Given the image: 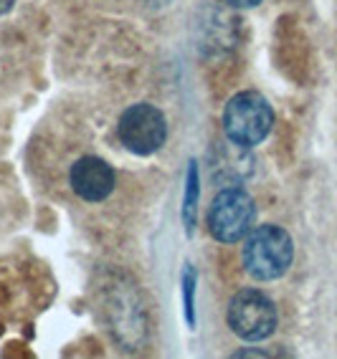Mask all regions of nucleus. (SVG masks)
I'll list each match as a JSON object with an SVG mask.
<instances>
[{
  "mask_svg": "<svg viewBox=\"0 0 337 359\" xmlns=\"http://www.w3.org/2000/svg\"><path fill=\"white\" fill-rule=\"evenodd\" d=\"M294 258V243L289 233L279 225H259L249 233L244 243V269L256 281H274L289 271Z\"/></svg>",
  "mask_w": 337,
  "mask_h": 359,
  "instance_id": "obj_1",
  "label": "nucleus"
},
{
  "mask_svg": "<svg viewBox=\"0 0 337 359\" xmlns=\"http://www.w3.org/2000/svg\"><path fill=\"white\" fill-rule=\"evenodd\" d=\"M274 111L259 91H241L223 109V132L236 147H253L269 137Z\"/></svg>",
  "mask_w": 337,
  "mask_h": 359,
  "instance_id": "obj_2",
  "label": "nucleus"
},
{
  "mask_svg": "<svg viewBox=\"0 0 337 359\" xmlns=\"http://www.w3.org/2000/svg\"><path fill=\"white\" fill-rule=\"evenodd\" d=\"M277 306L266 294L256 289H241L228 304V327L246 341H261L277 329Z\"/></svg>",
  "mask_w": 337,
  "mask_h": 359,
  "instance_id": "obj_3",
  "label": "nucleus"
},
{
  "mask_svg": "<svg viewBox=\"0 0 337 359\" xmlns=\"http://www.w3.org/2000/svg\"><path fill=\"white\" fill-rule=\"evenodd\" d=\"M256 205L241 187H226L208 208V231L220 243H236L251 231Z\"/></svg>",
  "mask_w": 337,
  "mask_h": 359,
  "instance_id": "obj_4",
  "label": "nucleus"
},
{
  "mask_svg": "<svg viewBox=\"0 0 337 359\" xmlns=\"http://www.w3.org/2000/svg\"><path fill=\"white\" fill-rule=\"evenodd\" d=\"M117 135L124 149H130L132 154H140V157H147L165 144L168 124H165L162 111L152 104H132L130 109H124L119 116Z\"/></svg>",
  "mask_w": 337,
  "mask_h": 359,
  "instance_id": "obj_5",
  "label": "nucleus"
},
{
  "mask_svg": "<svg viewBox=\"0 0 337 359\" xmlns=\"http://www.w3.org/2000/svg\"><path fill=\"white\" fill-rule=\"evenodd\" d=\"M72 187L74 193L86 203H102L114 190V170L102 157L86 154V157L74 162Z\"/></svg>",
  "mask_w": 337,
  "mask_h": 359,
  "instance_id": "obj_6",
  "label": "nucleus"
},
{
  "mask_svg": "<svg viewBox=\"0 0 337 359\" xmlns=\"http://www.w3.org/2000/svg\"><path fill=\"white\" fill-rule=\"evenodd\" d=\"M198 200H201V175H198V165L190 162L188 185H185V203H183V220H185V231L188 233H193L195 212H198Z\"/></svg>",
  "mask_w": 337,
  "mask_h": 359,
  "instance_id": "obj_7",
  "label": "nucleus"
},
{
  "mask_svg": "<svg viewBox=\"0 0 337 359\" xmlns=\"http://www.w3.org/2000/svg\"><path fill=\"white\" fill-rule=\"evenodd\" d=\"M195 269L193 266H185L180 278V289H183V304H185V316H188V324H195Z\"/></svg>",
  "mask_w": 337,
  "mask_h": 359,
  "instance_id": "obj_8",
  "label": "nucleus"
},
{
  "mask_svg": "<svg viewBox=\"0 0 337 359\" xmlns=\"http://www.w3.org/2000/svg\"><path fill=\"white\" fill-rule=\"evenodd\" d=\"M226 3L234 8H253V6H259L261 0H226Z\"/></svg>",
  "mask_w": 337,
  "mask_h": 359,
  "instance_id": "obj_9",
  "label": "nucleus"
},
{
  "mask_svg": "<svg viewBox=\"0 0 337 359\" xmlns=\"http://www.w3.org/2000/svg\"><path fill=\"white\" fill-rule=\"evenodd\" d=\"M13 3H15V0H0V15L8 13V11L13 8Z\"/></svg>",
  "mask_w": 337,
  "mask_h": 359,
  "instance_id": "obj_10",
  "label": "nucleus"
}]
</instances>
